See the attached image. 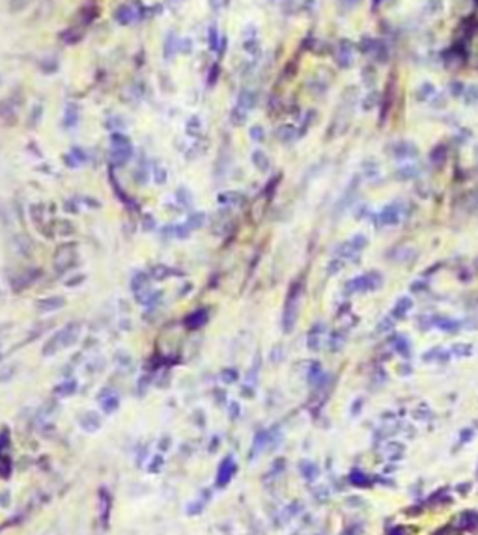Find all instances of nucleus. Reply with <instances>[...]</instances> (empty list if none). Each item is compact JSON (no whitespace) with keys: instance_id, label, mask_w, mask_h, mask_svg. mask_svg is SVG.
Wrapping results in <instances>:
<instances>
[{"instance_id":"1","label":"nucleus","mask_w":478,"mask_h":535,"mask_svg":"<svg viewBox=\"0 0 478 535\" xmlns=\"http://www.w3.org/2000/svg\"><path fill=\"white\" fill-rule=\"evenodd\" d=\"M75 258H77L75 244H73V242H63V244H60V246L56 248V254H54V259H52L54 269H56L58 272L68 271L71 265H73Z\"/></svg>"},{"instance_id":"2","label":"nucleus","mask_w":478,"mask_h":535,"mask_svg":"<svg viewBox=\"0 0 478 535\" xmlns=\"http://www.w3.org/2000/svg\"><path fill=\"white\" fill-rule=\"evenodd\" d=\"M58 334H60L62 347H70L79 340V336H81V325L79 323H70L68 327H63Z\"/></svg>"},{"instance_id":"3","label":"nucleus","mask_w":478,"mask_h":535,"mask_svg":"<svg viewBox=\"0 0 478 535\" xmlns=\"http://www.w3.org/2000/svg\"><path fill=\"white\" fill-rule=\"evenodd\" d=\"M63 306H66V299L60 297V295H52V297H47V299L38 302V311L40 313H51V311L60 310Z\"/></svg>"},{"instance_id":"4","label":"nucleus","mask_w":478,"mask_h":535,"mask_svg":"<svg viewBox=\"0 0 478 535\" xmlns=\"http://www.w3.org/2000/svg\"><path fill=\"white\" fill-rule=\"evenodd\" d=\"M38 276H40V272L36 271V269H26L24 272H21V274H17V276L13 278V289L15 291H21V289L28 288V286L34 283V280Z\"/></svg>"},{"instance_id":"5","label":"nucleus","mask_w":478,"mask_h":535,"mask_svg":"<svg viewBox=\"0 0 478 535\" xmlns=\"http://www.w3.org/2000/svg\"><path fill=\"white\" fill-rule=\"evenodd\" d=\"M336 62L342 65V67H349L353 62V45L349 41H340L338 52H336Z\"/></svg>"},{"instance_id":"6","label":"nucleus","mask_w":478,"mask_h":535,"mask_svg":"<svg viewBox=\"0 0 478 535\" xmlns=\"http://www.w3.org/2000/svg\"><path fill=\"white\" fill-rule=\"evenodd\" d=\"M234 470H236V465H234V460H232L230 457L222 460L219 466V472H217V485H219V487H225V485L230 481Z\"/></svg>"},{"instance_id":"7","label":"nucleus","mask_w":478,"mask_h":535,"mask_svg":"<svg viewBox=\"0 0 478 535\" xmlns=\"http://www.w3.org/2000/svg\"><path fill=\"white\" fill-rule=\"evenodd\" d=\"M206 321H208V311H206V310H198V311H193L190 315H187V319H185V325H187L190 330H195V328H200Z\"/></svg>"},{"instance_id":"8","label":"nucleus","mask_w":478,"mask_h":535,"mask_svg":"<svg viewBox=\"0 0 478 535\" xmlns=\"http://www.w3.org/2000/svg\"><path fill=\"white\" fill-rule=\"evenodd\" d=\"M133 155V148L131 146H123V148H112V161L114 164H120L123 166Z\"/></svg>"},{"instance_id":"9","label":"nucleus","mask_w":478,"mask_h":535,"mask_svg":"<svg viewBox=\"0 0 478 535\" xmlns=\"http://www.w3.org/2000/svg\"><path fill=\"white\" fill-rule=\"evenodd\" d=\"M178 49H179V40L176 38L174 32H168L167 38H165V58L167 60H172Z\"/></svg>"},{"instance_id":"10","label":"nucleus","mask_w":478,"mask_h":535,"mask_svg":"<svg viewBox=\"0 0 478 535\" xmlns=\"http://www.w3.org/2000/svg\"><path fill=\"white\" fill-rule=\"evenodd\" d=\"M114 19L118 21L120 24H131L133 23V19H135V12H133V8L129 6H118V10L114 12Z\"/></svg>"},{"instance_id":"11","label":"nucleus","mask_w":478,"mask_h":535,"mask_svg":"<svg viewBox=\"0 0 478 535\" xmlns=\"http://www.w3.org/2000/svg\"><path fill=\"white\" fill-rule=\"evenodd\" d=\"M77 121H79V109H77L75 104H68L66 114H63V127L66 129H71V127L77 125Z\"/></svg>"},{"instance_id":"12","label":"nucleus","mask_w":478,"mask_h":535,"mask_svg":"<svg viewBox=\"0 0 478 535\" xmlns=\"http://www.w3.org/2000/svg\"><path fill=\"white\" fill-rule=\"evenodd\" d=\"M394 155H396V159H407L411 155H417V148L413 144H407V142H400L394 148Z\"/></svg>"},{"instance_id":"13","label":"nucleus","mask_w":478,"mask_h":535,"mask_svg":"<svg viewBox=\"0 0 478 535\" xmlns=\"http://www.w3.org/2000/svg\"><path fill=\"white\" fill-rule=\"evenodd\" d=\"M146 283H148V274H144V272H137L131 280V289L137 295H140L146 289Z\"/></svg>"},{"instance_id":"14","label":"nucleus","mask_w":478,"mask_h":535,"mask_svg":"<svg viewBox=\"0 0 478 535\" xmlns=\"http://www.w3.org/2000/svg\"><path fill=\"white\" fill-rule=\"evenodd\" d=\"M254 104H256V97H254V93L252 92H248V90H243L241 93H239V101H237V106H241V109H245L248 112V110L252 109Z\"/></svg>"},{"instance_id":"15","label":"nucleus","mask_w":478,"mask_h":535,"mask_svg":"<svg viewBox=\"0 0 478 535\" xmlns=\"http://www.w3.org/2000/svg\"><path fill=\"white\" fill-rule=\"evenodd\" d=\"M398 219H400V215H398V209H394V207H387L385 211L379 215V220L383 222V224H396Z\"/></svg>"},{"instance_id":"16","label":"nucleus","mask_w":478,"mask_h":535,"mask_svg":"<svg viewBox=\"0 0 478 535\" xmlns=\"http://www.w3.org/2000/svg\"><path fill=\"white\" fill-rule=\"evenodd\" d=\"M252 162L256 164V168H258V170H262V172H265V170L269 168V159H267V155H265L264 151H254V153H252Z\"/></svg>"},{"instance_id":"17","label":"nucleus","mask_w":478,"mask_h":535,"mask_svg":"<svg viewBox=\"0 0 478 535\" xmlns=\"http://www.w3.org/2000/svg\"><path fill=\"white\" fill-rule=\"evenodd\" d=\"M247 116L248 112L245 109H241V106H236V109L232 110V114H230V120L234 125H243L245 121H247Z\"/></svg>"},{"instance_id":"18","label":"nucleus","mask_w":478,"mask_h":535,"mask_svg":"<svg viewBox=\"0 0 478 535\" xmlns=\"http://www.w3.org/2000/svg\"><path fill=\"white\" fill-rule=\"evenodd\" d=\"M15 239V244H17V252L21 254V256H30V252H32V244H30V241L26 239V237H13Z\"/></svg>"},{"instance_id":"19","label":"nucleus","mask_w":478,"mask_h":535,"mask_svg":"<svg viewBox=\"0 0 478 535\" xmlns=\"http://www.w3.org/2000/svg\"><path fill=\"white\" fill-rule=\"evenodd\" d=\"M411 306H413L411 299H407V297H402V299L396 302V306H394V315H398V317L405 315V311H407Z\"/></svg>"},{"instance_id":"20","label":"nucleus","mask_w":478,"mask_h":535,"mask_svg":"<svg viewBox=\"0 0 478 535\" xmlns=\"http://www.w3.org/2000/svg\"><path fill=\"white\" fill-rule=\"evenodd\" d=\"M110 142H112V148H123V146H131L129 138H127L125 134H121V132H114V134L110 136Z\"/></svg>"},{"instance_id":"21","label":"nucleus","mask_w":478,"mask_h":535,"mask_svg":"<svg viewBox=\"0 0 478 535\" xmlns=\"http://www.w3.org/2000/svg\"><path fill=\"white\" fill-rule=\"evenodd\" d=\"M349 481H352L353 485H357V487H364V485L368 483L366 476H364L361 470H353V472L349 474Z\"/></svg>"},{"instance_id":"22","label":"nucleus","mask_w":478,"mask_h":535,"mask_svg":"<svg viewBox=\"0 0 478 535\" xmlns=\"http://www.w3.org/2000/svg\"><path fill=\"white\" fill-rule=\"evenodd\" d=\"M219 41H220L219 32H217L215 26H211V28H209V49H211V51H219Z\"/></svg>"},{"instance_id":"23","label":"nucleus","mask_w":478,"mask_h":535,"mask_svg":"<svg viewBox=\"0 0 478 535\" xmlns=\"http://www.w3.org/2000/svg\"><path fill=\"white\" fill-rule=\"evenodd\" d=\"M204 219H206V217H204V213H195V215H190L189 220H187V226H189L190 230H193V228L196 230V228H200V226L204 224Z\"/></svg>"},{"instance_id":"24","label":"nucleus","mask_w":478,"mask_h":535,"mask_svg":"<svg viewBox=\"0 0 478 535\" xmlns=\"http://www.w3.org/2000/svg\"><path fill=\"white\" fill-rule=\"evenodd\" d=\"M30 2H34V0H10V10L12 12H23L24 8H28Z\"/></svg>"},{"instance_id":"25","label":"nucleus","mask_w":478,"mask_h":535,"mask_svg":"<svg viewBox=\"0 0 478 535\" xmlns=\"http://www.w3.org/2000/svg\"><path fill=\"white\" fill-rule=\"evenodd\" d=\"M172 274V271L168 269V267H155V269H151V276L157 278V280H163V278H167Z\"/></svg>"},{"instance_id":"26","label":"nucleus","mask_w":478,"mask_h":535,"mask_svg":"<svg viewBox=\"0 0 478 535\" xmlns=\"http://www.w3.org/2000/svg\"><path fill=\"white\" fill-rule=\"evenodd\" d=\"M265 136V131H264V127H260V125H254L250 127V138L254 140V142H262Z\"/></svg>"},{"instance_id":"27","label":"nucleus","mask_w":478,"mask_h":535,"mask_svg":"<svg viewBox=\"0 0 478 535\" xmlns=\"http://www.w3.org/2000/svg\"><path fill=\"white\" fill-rule=\"evenodd\" d=\"M294 134H295V129L292 125H284L282 129L278 131V136H280L282 140H286V142L294 138Z\"/></svg>"},{"instance_id":"28","label":"nucleus","mask_w":478,"mask_h":535,"mask_svg":"<svg viewBox=\"0 0 478 535\" xmlns=\"http://www.w3.org/2000/svg\"><path fill=\"white\" fill-rule=\"evenodd\" d=\"M187 132L193 134V136L200 132V120H198V118H190L189 123H187Z\"/></svg>"},{"instance_id":"29","label":"nucleus","mask_w":478,"mask_h":535,"mask_svg":"<svg viewBox=\"0 0 478 535\" xmlns=\"http://www.w3.org/2000/svg\"><path fill=\"white\" fill-rule=\"evenodd\" d=\"M428 13H437L443 8V0H426Z\"/></svg>"},{"instance_id":"30","label":"nucleus","mask_w":478,"mask_h":535,"mask_svg":"<svg viewBox=\"0 0 478 535\" xmlns=\"http://www.w3.org/2000/svg\"><path fill=\"white\" fill-rule=\"evenodd\" d=\"M394 347H396L402 354H407V340H405L403 336H398L396 340H394Z\"/></svg>"},{"instance_id":"31","label":"nucleus","mask_w":478,"mask_h":535,"mask_svg":"<svg viewBox=\"0 0 478 535\" xmlns=\"http://www.w3.org/2000/svg\"><path fill=\"white\" fill-rule=\"evenodd\" d=\"M349 244H352V246L355 248V250H361V248H364V246H366V237H363V235H355V237H353V239H352V241H349Z\"/></svg>"},{"instance_id":"32","label":"nucleus","mask_w":478,"mask_h":535,"mask_svg":"<svg viewBox=\"0 0 478 535\" xmlns=\"http://www.w3.org/2000/svg\"><path fill=\"white\" fill-rule=\"evenodd\" d=\"M374 47H375V41L372 40V38H363V41H361V51L372 52L374 51Z\"/></svg>"},{"instance_id":"33","label":"nucleus","mask_w":478,"mask_h":535,"mask_svg":"<svg viewBox=\"0 0 478 535\" xmlns=\"http://www.w3.org/2000/svg\"><path fill=\"white\" fill-rule=\"evenodd\" d=\"M88 418H90V420H84V421H82V425L86 427V429H98V427H99L98 416H95V414H88Z\"/></svg>"},{"instance_id":"34","label":"nucleus","mask_w":478,"mask_h":535,"mask_svg":"<svg viewBox=\"0 0 478 535\" xmlns=\"http://www.w3.org/2000/svg\"><path fill=\"white\" fill-rule=\"evenodd\" d=\"M71 157H73V159H75L79 164L86 161V155H84V151H82L81 148H73V150H71Z\"/></svg>"},{"instance_id":"35","label":"nucleus","mask_w":478,"mask_h":535,"mask_svg":"<svg viewBox=\"0 0 478 535\" xmlns=\"http://www.w3.org/2000/svg\"><path fill=\"white\" fill-rule=\"evenodd\" d=\"M116 407H118V399H116V397H110V399H105L103 401V409L107 410V412H112Z\"/></svg>"},{"instance_id":"36","label":"nucleus","mask_w":478,"mask_h":535,"mask_svg":"<svg viewBox=\"0 0 478 535\" xmlns=\"http://www.w3.org/2000/svg\"><path fill=\"white\" fill-rule=\"evenodd\" d=\"M153 177H155V183L161 185V183H165V181H167V172H165L163 168L157 166L155 172H153Z\"/></svg>"},{"instance_id":"37","label":"nucleus","mask_w":478,"mask_h":535,"mask_svg":"<svg viewBox=\"0 0 478 535\" xmlns=\"http://www.w3.org/2000/svg\"><path fill=\"white\" fill-rule=\"evenodd\" d=\"M243 47H245V51L252 52V54H256V52H258V41H256V40H247Z\"/></svg>"},{"instance_id":"38","label":"nucleus","mask_w":478,"mask_h":535,"mask_svg":"<svg viewBox=\"0 0 478 535\" xmlns=\"http://www.w3.org/2000/svg\"><path fill=\"white\" fill-rule=\"evenodd\" d=\"M437 323H439V327H443L444 330H454V328L458 327V323L449 321V319H437Z\"/></svg>"},{"instance_id":"39","label":"nucleus","mask_w":478,"mask_h":535,"mask_svg":"<svg viewBox=\"0 0 478 535\" xmlns=\"http://www.w3.org/2000/svg\"><path fill=\"white\" fill-rule=\"evenodd\" d=\"M84 280H86V276H84V274H79V276H75V278H70V280L66 282V286H68V288H75V286H81L79 282H84Z\"/></svg>"},{"instance_id":"40","label":"nucleus","mask_w":478,"mask_h":535,"mask_svg":"<svg viewBox=\"0 0 478 535\" xmlns=\"http://www.w3.org/2000/svg\"><path fill=\"white\" fill-rule=\"evenodd\" d=\"M178 200H181V203H185V205H187V203H190L189 192H187L185 189H179L178 190Z\"/></svg>"},{"instance_id":"41","label":"nucleus","mask_w":478,"mask_h":535,"mask_svg":"<svg viewBox=\"0 0 478 535\" xmlns=\"http://www.w3.org/2000/svg\"><path fill=\"white\" fill-rule=\"evenodd\" d=\"M75 382H68V384H62V386H60V388H58V391H60V394H71V391H73V390H75Z\"/></svg>"},{"instance_id":"42","label":"nucleus","mask_w":478,"mask_h":535,"mask_svg":"<svg viewBox=\"0 0 478 535\" xmlns=\"http://www.w3.org/2000/svg\"><path fill=\"white\" fill-rule=\"evenodd\" d=\"M303 468H305V470H303V472H305V476H308V479H312V478H314V476H316V466H312V465H303Z\"/></svg>"},{"instance_id":"43","label":"nucleus","mask_w":478,"mask_h":535,"mask_svg":"<svg viewBox=\"0 0 478 535\" xmlns=\"http://www.w3.org/2000/svg\"><path fill=\"white\" fill-rule=\"evenodd\" d=\"M222 379H225V382H234V380L237 379V373H236V371H230V369H228V371H225V373H222Z\"/></svg>"},{"instance_id":"44","label":"nucleus","mask_w":478,"mask_h":535,"mask_svg":"<svg viewBox=\"0 0 478 535\" xmlns=\"http://www.w3.org/2000/svg\"><path fill=\"white\" fill-rule=\"evenodd\" d=\"M179 45H181V51H183L185 54H189V52H190V47H193V43H190V40H183L181 43H179Z\"/></svg>"},{"instance_id":"45","label":"nucleus","mask_w":478,"mask_h":535,"mask_svg":"<svg viewBox=\"0 0 478 535\" xmlns=\"http://www.w3.org/2000/svg\"><path fill=\"white\" fill-rule=\"evenodd\" d=\"M217 75H219V67H217V65H213V69H211V77H209V84H213L215 77H217Z\"/></svg>"},{"instance_id":"46","label":"nucleus","mask_w":478,"mask_h":535,"mask_svg":"<svg viewBox=\"0 0 478 535\" xmlns=\"http://www.w3.org/2000/svg\"><path fill=\"white\" fill-rule=\"evenodd\" d=\"M460 92H461V84H460V82H454V84H452V93H454V95H458Z\"/></svg>"},{"instance_id":"47","label":"nucleus","mask_w":478,"mask_h":535,"mask_svg":"<svg viewBox=\"0 0 478 535\" xmlns=\"http://www.w3.org/2000/svg\"><path fill=\"white\" fill-rule=\"evenodd\" d=\"M374 103H375V95H370L368 103H364V109H372V106H374Z\"/></svg>"},{"instance_id":"48","label":"nucleus","mask_w":478,"mask_h":535,"mask_svg":"<svg viewBox=\"0 0 478 535\" xmlns=\"http://www.w3.org/2000/svg\"><path fill=\"white\" fill-rule=\"evenodd\" d=\"M379 4V0H374V6H377Z\"/></svg>"},{"instance_id":"49","label":"nucleus","mask_w":478,"mask_h":535,"mask_svg":"<svg viewBox=\"0 0 478 535\" xmlns=\"http://www.w3.org/2000/svg\"><path fill=\"white\" fill-rule=\"evenodd\" d=\"M476 2H478V0H476Z\"/></svg>"}]
</instances>
